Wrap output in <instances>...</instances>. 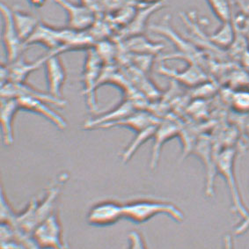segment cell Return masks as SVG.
Instances as JSON below:
<instances>
[{"mask_svg": "<svg viewBox=\"0 0 249 249\" xmlns=\"http://www.w3.org/2000/svg\"><path fill=\"white\" fill-rule=\"evenodd\" d=\"M47 0H28V4L32 5L35 8H41L45 5Z\"/></svg>", "mask_w": 249, "mask_h": 249, "instance_id": "obj_30", "label": "cell"}, {"mask_svg": "<svg viewBox=\"0 0 249 249\" xmlns=\"http://www.w3.org/2000/svg\"><path fill=\"white\" fill-rule=\"evenodd\" d=\"M180 133H181V129L175 121L170 120V119L160 121L153 137L154 142H153L152 156L150 160L151 169L153 170L157 168L163 145L171 139L180 136Z\"/></svg>", "mask_w": 249, "mask_h": 249, "instance_id": "obj_15", "label": "cell"}, {"mask_svg": "<svg viewBox=\"0 0 249 249\" xmlns=\"http://www.w3.org/2000/svg\"><path fill=\"white\" fill-rule=\"evenodd\" d=\"M196 157L203 162L205 169V195L208 197L214 196V185L215 177L217 176L216 171V157L213 156L211 140L208 137H202L198 142L195 144V150L192 152Z\"/></svg>", "mask_w": 249, "mask_h": 249, "instance_id": "obj_8", "label": "cell"}, {"mask_svg": "<svg viewBox=\"0 0 249 249\" xmlns=\"http://www.w3.org/2000/svg\"><path fill=\"white\" fill-rule=\"evenodd\" d=\"M236 151L233 148H226L219 152L216 158L217 175L226 180L227 188L231 196L232 211L237 213L241 219L248 217L249 209L245 205L237 183L235 175Z\"/></svg>", "mask_w": 249, "mask_h": 249, "instance_id": "obj_2", "label": "cell"}, {"mask_svg": "<svg viewBox=\"0 0 249 249\" xmlns=\"http://www.w3.org/2000/svg\"><path fill=\"white\" fill-rule=\"evenodd\" d=\"M16 213L6 198L4 189H1V223L12 224L15 218Z\"/></svg>", "mask_w": 249, "mask_h": 249, "instance_id": "obj_26", "label": "cell"}, {"mask_svg": "<svg viewBox=\"0 0 249 249\" xmlns=\"http://www.w3.org/2000/svg\"><path fill=\"white\" fill-rule=\"evenodd\" d=\"M122 42L124 51L129 54L155 55L164 49L163 44L151 42L143 35L129 37Z\"/></svg>", "mask_w": 249, "mask_h": 249, "instance_id": "obj_19", "label": "cell"}, {"mask_svg": "<svg viewBox=\"0 0 249 249\" xmlns=\"http://www.w3.org/2000/svg\"><path fill=\"white\" fill-rule=\"evenodd\" d=\"M51 55L45 63L48 93L58 99H63L62 90L66 81V70L59 55L60 51H50Z\"/></svg>", "mask_w": 249, "mask_h": 249, "instance_id": "obj_9", "label": "cell"}, {"mask_svg": "<svg viewBox=\"0 0 249 249\" xmlns=\"http://www.w3.org/2000/svg\"><path fill=\"white\" fill-rule=\"evenodd\" d=\"M20 107L16 98L1 97V131L3 143L6 146L14 143V122Z\"/></svg>", "mask_w": 249, "mask_h": 249, "instance_id": "obj_17", "label": "cell"}, {"mask_svg": "<svg viewBox=\"0 0 249 249\" xmlns=\"http://www.w3.org/2000/svg\"><path fill=\"white\" fill-rule=\"evenodd\" d=\"M224 249H233V243L231 236L226 235L224 238Z\"/></svg>", "mask_w": 249, "mask_h": 249, "instance_id": "obj_31", "label": "cell"}, {"mask_svg": "<svg viewBox=\"0 0 249 249\" xmlns=\"http://www.w3.org/2000/svg\"><path fill=\"white\" fill-rule=\"evenodd\" d=\"M159 124H160L151 125L143 130L137 132L136 138L133 139L131 143H129V146L125 149L124 152H123L122 161L124 163L129 162L142 144L145 143L149 139H153Z\"/></svg>", "mask_w": 249, "mask_h": 249, "instance_id": "obj_21", "label": "cell"}, {"mask_svg": "<svg viewBox=\"0 0 249 249\" xmlns=\"http://www.w3.org/2000/svg\"><path fill=\"white\" fill-rule=\"evenodd\" d=\"M206 2L221 23L231 20L230 0H206Z\"/></svg>", "mask_w": 249, "mask_h": 249, "instance_id": "obj_23", "label": "cell"}, {"mask_svg": "<svg viewBox=\"0 0 249 249\" xmlns=\"http://www.w3.org/2000/svg\"><path fill=\"white\" fill-rule=\"evenodd\" d=\"M0 13L3 21V44L5 48L7 64H10L22 56L24 51L28 46L21 40L15 28L12 16V10L4 3H2L0 5Z\"/></svg>", "mask_w": 249, "mask_h": 249, "instance_id": "obj_5", "label": "cell"}, {"mask_svg": "<svg viewBox=\"0 0 249 249\" xmlns=\"http://www.w3.org/2000/svg\"><path fill=\"white\" fill-rule=\"evenodd\" d=\"M128 249H147L143 237L139 231H129L128 234Z\"/></svg>", "mask_w": 249, "mask_h": 249, "instance_id": "obj_27", "label": "cell"}, {"mask_svg": "<svg viewBox=\"0 0 249 249\" xmlns=\"http://www.w3.org/2000/svg\"><path fill=\"white\" fill-rule=\"evenodd\" d=\"M170 17L169 15H166L161 22L157 25L150 26V30L152 32L164 36L166 38L169 39L173 42L176 48L179 50V52L175 55H167L165 59H172V58H181L185 59L188 63H195L199 65L197 62V57L199 56L198 51L195 49L189 42L183 40L181 37L175 32V30L172 28L170 24Z\"/></svg>", "mask_w": 249, "mask_h": 249, "instance_id": "obj_6", "label": "cell"}, {"mask_svg": "<svg viewBox=\"0 0 249 249\" xmlns=\"http://www.w3.org/2000/svg\"><path fill=\"white\" fill-rule=\"evenodd\" d=\"M104 62L92 47L87 51V55L84 64L82 73L83 92L87 99L88 108L92 111L97 110V100H96V89L100 85L102 78Z\"/></svg>", "mask_w": 249, "mask_h": 249, "instance_id": "obj_3", "label": "cell"}, {"mask_svg": "<svg viewBox=\"0 0 249 249\" xmlns=\"http://www.w3.org/2000/svg\"><path fill=\"white\" fill-rule=\"evenodd\" d=\"M159 72L189 88H196L207 80V75L202 67L195 63H189L188 66L182 71L170 69L161 65L159 67Z\"/></svg>", "mask_w": 249, "mask_h": 249, "instance_id": "obj_14", "label": "cell"}, {"mask_svg": "<svg viewBox=\"0 0 249 249\" xmlns=\"http://www.w3.org/2000/svg\"><path fill=\"white\" fill-rule=\"evenodd\" d=\"M51 52L47 55L40 57L34 62H27L22 56L13 63L7 64L9 70V82L13 83H26L27 79L33 71L41 68L42 65H45L46 61L50 57Z\"/></svg>", "mask_w": 249, "mask_h": 249, "instance_id": "obj_18", "label": "cell"}, {"mask_svg": "<svg viewBox=\"0 0 249 249\" xmlns=\"http://www.w3.org/2000/svg\"><path fill=\"white\" fill-rule=\"evenodd\" d=\"M242 14L249 16V0H232Z\"/></svg>", "mask_w": 249, "mask_h": 249, "instance_id": "obj_29", "label": "cell"}, {"mask_svg": "<svg viewBox=\"0 0 249 249\" xmlns=\"http://www.w3.org/2000/svg\"><path fill=\"white\" fill-rule=\"evenodd\" d=\"M139 4L142 5H153V4H159L162 3L163 0H136Z\"/></svg>", "mask_w": 249, "mask_h": 249, "instance_id": "obj_32", "label": "cell"}, {"mask_svg": "<svg viewBox=\"0 0 249 249\" xmlns=\"http://www.w3.org/2000/svg\"><path fill=\"white\" fill-rule=\"evenodd\" d=\"M65 10L68 18V28L86 31L94 23L96 16L82 4H75L71 0H53Z\"/></svg>", "mask_w": 249, "mask_h": 249, "instance_id": "obj_10", "label": "cell"}, {"mask_svg": "<svg viewBox=\"0 0 249 249\" xmlns=\"http://www.w3.org/2000/svg\"><path fill=\"white\" fill-rule=\"evenodd\" d=\"M211 42L220 48H228L234 41V28L231 20L223 22L221 26L210 36Z\"/></svg>", "mask_w": 249, "mask_h": 249, "instance_id": "obj_22", "label": "cell"}, {"mask_svg": "<svg viewBox=\"0 0 249 249\" xmlns=\"http://www.w3.org/2000/svg\"><path fill=\"white\" fill-rule=\"evenodd\" d=\"M124 218L134 224H143L154 217L165 215L177 223L184 221V214L175 203L161 199H134L124 203Z\"/></svg>", "mask_w": 249, "mask_h": 249, "instance_id": "obj_1", "label": "cell"}, {"mask_svg": "<svg viewBox=\"0 0 249 249\" xmlns=\"http://www.w3.org/2000/svg\"><path fill=\"white\" fill-rule=\"evenodd\" d=\"M32 237L40 249H65L58 213L55 211L42 220L33 231Z\"/></svg>", "mask_w": 249, "mask_h": 249, "instance_id": "obj_4", "label": "cell"}, {"mask_svg": "<svg viewBox=\"0 0 249 249\" xmlns=\"http://www.w3.org/2000/svg\"><path fill=\"white\" fill-rule=\"evenodd\" d=\"M124 218V204L114 200H105L94 204L89 210L87 221L90 226L108 227Z\"/></svg>", "mask_w": 249, "mask_h": 249, "instance_id": "obj_7", "label": "cell"}, {"mask_svg": "<svg viewBox=\"0 0 249 249\" xmlns=\"http://www.w3.org/2000/svg\"><path fill=\"white\" fill-rule=\"evenodd\" d=\"M249 230V214L248 217L241 219V221L239 223L238 226H235L234 228V234L236 236L243 235L247 231Z\"/></svg>", "mask_w": 249, "mask_h": 249, "instance_id": "obj_28", "label": "cell"}, {"mask_svg": "<svg viewBox=\"0 0 249 249\" xmlns=\"http://www.w3.org/2000/svg\"><path fill=\"white\" fill-rule=\"evenodd\" d=\"M19 96H31V97L41 99L49 102L51 105L64 107L66 105V102L64 99L52 96L50 93L41 92L36 88L27 83H8L1 86V97L18 98Z\"/></svg>", "mask_w": 249, "mask_h": 249, "instance_id": "obj_13", "label": "cell"}, {"mask_svg": "<svg viewBox=\"0 0 249 249\" xmlns=\"http://www.w3.org/2000/svg\"><path fill=\"white\" fill-rule=\"evenodd\" d=\"M39 44L50 51L65 52L64 49V28H55L44 22H40L36 31L26 42V45Z\"/></svg>", "mask_w": 249, "mask_h": 249, "instance_id": "obj_12", "label": "cell"}, {"mask_svg": "<svg viewBox=\"0 0 249 249\" xmlns=\"http://www.w3.org/2000/svg\"><path fill=\"white\" fill-rule=\"evenodd\" d=\"M233 108L240 113L249 112V91L239 90L232 93L231 98Z\"/></svg>", "mask_w": 249, "mask_h": 249, "instance_id": "obj_24", "label": "cell"}, {"mask_svg": "<svg viewBox=\"0 0 249 249\" xmlns=\"http://www.w3.org/2000/svg\"><path fill=\"white\" fill-rule=\"evenodd\" d=\"M93 48L104 63H111L115 58L116 47L107 40L100 41Z\"/></svg>", "mask_w": 249, "mask_h": 249, "instance_id": "obj_25", "label": "cell"}, {"mask_svg": "<svg viewBox=\"0 0 249 249\" xmlns=\"http://www.w3.org/2000/svg\"></svg>", "mask_w": 249, "mask_h": 249, "instance_id": "obj_33", "label": "cell"}, {"mask_svg": "<svg viewBox=\"0 0 249 249\" xmlns=\"http://www.w3.org/2000/svg\"><path fill=\"white\" fill-rule=\"evenodd\" d=\"M12 16L18 36L26 43L41 21L35 15L18 9L12 10Z\"/></svg>", "mask_w": 249, "mask_h": 249, "instance_id": "obj_20", "label": "cell"}, {"mask_svg": "<svg viewBox=\"0 0 249 249\" xmlns=\"http://www.w3.org/2000/svg\"><path fill=\"white\" fill-rule=\"evenodd\" d=\"M164 6L163 2L153 5H143L139 7L133 18L126 27L120 29L118 38L124 41L129 37L137 36L143 35L147 27V22L152 14H155Z\"/></svg>", "mask_w": 249, "mask_h": 249, "instance_id": "obj_16", "label": "cell"}, {"mask_svg": "<svg viewBox=\"0 0 249 249\" xmlns=\"http://www.w3.org/2000/svg\"><path fill=\"white\" fill-rule=\"evenodd\" d=\"M16 99L18 100L20 110L28 111L42 116L60 130H65L67 128L68 124L66 120L51 108L50 106L51 104L49 102L31 96H19Z\"/></svg>", "mask_w": 249, "mask_h": 249, "instance_id": "obj_11", "label": "cell"}]
</instances>
